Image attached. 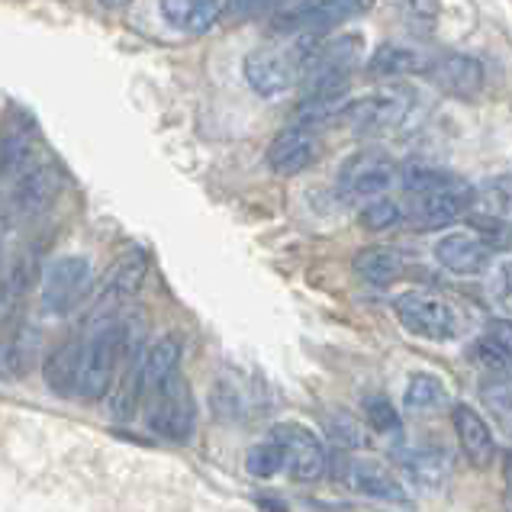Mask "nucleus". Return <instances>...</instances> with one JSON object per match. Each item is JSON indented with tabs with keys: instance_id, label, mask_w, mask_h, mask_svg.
<instances>
[{
	"instance_id": "obj_26",
	"label": "nucleus",
	"mask_w": 512,
	"mask_h": 512,
	"mask_svg": "<svg viewBox=\"0 0 512 512\" xmlns=\"http://www.w3.org/2000/svg\"><path fill=\"white\" fill-rule=\"evenodd\" d=\"M400 181L409 194H435V190H448V187H461L455 174H448L435 165H422V162H409L400 171Z\"/></svg>"
},
{
	"instance_id": "obj_23",
	"label": "nucleus",
	"mask_w": 512,
	"mask_h": 512,
	"mask_svg": "<svg viewBox=\"0 0 512 512\" xmlns=\"http://www.w3.org/2000/svg\"><path fill=\"white\" fill-rule=\"evenodd\" d=\"M429 58L409 49V46H400V42H384L368 62V71L374 78H400V75H416V71H429Z\"/></svg>"
},
{
	"instance_id": "obj_7",
	"label": "nucleus",
	"mask_w": 512,
	"mask_h": 512,
	"mask_svg": "<svg viewBox=\"0 0 512 512\" xmlns=\"http://www.w3.org/2000/svg\"><path fill=\"white\" fill-rule=\"evenodd\" d=\"M371 0H300L290 10L277 13L271 20L274 33L300 36V33H329L332 26H339L351 17H358L361 10H368Z\"/></svg>"
},
{
	"instance_id": "obj_40",
	"label": "nucleus",
	"mask_w": 512,
	"mask_h": 512,
	"mask_svg": "<svg viewBox=\"0 0 512 512\" xmlns=\"http://www.w3.org/2000/svg\"><path fill=\"white\" fill-rule=\"evenodd\" d=\"M509 480H512V451H509Z\"/></svg>"
},
{
	"instance_id": "obj_16",
	"label": "nucleus",
	"mask_w": 512,
	"mask_h": 512,
	"mask_svg": "<svg viewBox=\"0 0 512 512\" xmlns=\"http://www.w3.org/2000/svg\"><path fill=\"white\" fill-rule=\"evenodd\" d=\"M397 464L406 471L409 484H416L429 493H438L448 487L451 480V461L442 448H429V445H416V448H400L397 451Z\"/></svg>"
},
{
	"instance_id": "obj_5",
	"label": "nucleus",
	"mask_w": 512,
	"mask_h": 512,
	"mask_svg": "<svg viewBox=\"0 0 512 512\" xmlns=\"http://www.w3.org/2000/svg\"><path fill=\"white\" fill-rule=\"evenodd\" d=\"M393 310H397L403 329L419 335V339L445 342L458 332V319L451 303L438 294H429V290H406V294L393 300Z\"/></svg>"
},
{
	"instance_id": "obj_10",
	"label": "nucleus",
	"mask_w": 512,
	"mask_h": 512,
	"mask_svg": "<svg viewBox=\"0 0 512 512\" xmlns=\"http://www.w3.org/2000/svg\"><path fill=\"white\" fill-rule=\"evenodd\" d=\"M145 274H149V255L139 252V248L126 252L120 261H113L110 271L104 274V281L97 284L91 316L104 319L120 310V306H126L129 300H136L145 284Z\"/></svg>"
},
{
	"instance_id": "obj_31",
	"label": "nucleus",
	"mask_w": 512,
	"mask_h": 512,
	"mask_svg": "<svg viewBox=\"0 0 512 512\" xmlns=\"http://www.w3.org/2000/svg\"><path fill=\"white\" fill-rule=\"evenodd\" d=\"M29 368V355H26V348L20 345H7V348H0V380H13V377H20L26 374Z\"/></svg>"
},
{
	"instance_id": "obj_9",
	"label": "nucleus",
	"mask_w": 512,
	"mask_h": 512,
	"mask_svg": "<svg viewBox=\"0 0 512 512\" xmlns=\"http://www.w3.org/2000/svg\"><path fill=\"white\" fill-rule=\"evenodd\" d=\"M271 442L281 445L284 451V471L297 480V484H313L326 474V448L323 442L297 422H281L271 429Z\"/></svg>"
},
{
	"instance_id": "obj_24",
	"label": "nucleus",
	"mask_w": 512,
	"mask_h": 512,
	"mask_svg": "<svg viewBox=\"0 0 512 512\" xmlns=\"http://www.w3.org/2000/svg\"><path fill=\"white\" fill-rule=\"evenodd\" d=\"M355 271L368 284L387 287V284H393L403 274V255L397 252V248H387V245L364 248V252L355 255Z\"/></svg>"
},
{
	"instance_id": "obj_32",
	"label": "nucleus",
	"mask_w": 512,
	"mask_h": 512,
	"mask_svg": "<svg viewBox=\"0 0 512 512\" xmlns=\"http://www.w3.org/2000/svg\"><path fill=\"white\" fill-rule=\"evenodd\" d=\"M493 300L503 313L512 316V261H503L493 277Z\"/></svg>"
},
{
	"instance_id": "obj_6",
	"label": "nucleus",
	"mask_w": 512,
	"mask_h": 512,
	"mask_svg": "<svg viewBox=\"0 0 512 512\" xmlns=\"http://www.w3.org/2000/svg\"><path fill=\"white\" fill-rule=\"evenodd\" d=\"M42 139L33 116L20 107H7L0 123V181H13L17 174L42 162Z\"/></svg>"
},
{
	"instance_id": "obj_39",
	"label": "nucleus",
	"mask_w": 512,
	"mask_h": 512,
	"mask_svg": "<svg viewBox=\"0 0 512 512\" xmlns=\"http://www.w3.org/2000/svg\"><path fill=\"white\" fill-rule=\"evenodd\" d=\"M4 223L7 219H4V213H0V245H4Z\"/></svg>"
},
{
	"instance_id": "obj_8",
	"label": "nucleus",
	"mask_w": 512,
	"mask_h": 512,
	"mask_svg": "<svg viewBox=\"0 0 512 512\" xmlns=\"http://www.w3.org/2000/svg\"><path fill=\"white\" fill-rule=\"evenodd\" d=\"M409 104H413L409 91H403V87H390V91L348 97L339 120L348 123L351 129H358V133H384V129H393L397 123L406 120Z\"/></svg>"
},
{
	"instance_id": "obj_13",
	"label": "nucleus",
	"mask_w": 512,
	"mask_h": 512,
	"mask_svg": "<svg viewBox=\"0 0 512 512\" xmlns=\"http://www.w3.org/2000/svg\"><path fill=\"white\" fill-rule=\"evenodd\" d=\"M323 155V142L310 126H290L277 133L268 145V165L277 174H300L313 168Z\"/></svg>"
},
{
	"instance_id": "obj_18",
	"label": "nucleus",
	"mask_w": 512,
	"mask_h": 512,
	"mask_svg": "<svg viewBox=\"0 0 512 512\" xmlns=\"http://www.w3.org/2000/svg\"><path fill=\"white\" fill-rule=\"evenodd\" d=\"M162 20L187 36L210 33V29L223 20L226 0H158Z\"/></svg>"
},
{
	"instance_id": "obj_1",
	"label": "nucleus",
	"mask_w": 512,
	"mask_h": 512,
	"mask_svg": "<svg viewBox=\"0 0 512 512\" xmlns=\"http://www.w3.org/2000/svg\"><path fill=\"white\" fill-rule=\"evenodd\" d=\"M133 355V335L123 323H100L91 339L84 342L81 358V380L78 397L84 400H104L113 390V380L120 364Z\"/></svg>"
},
{
	"instance_id": "obj_2",
	"label": "nucleus",
	"mask_w": 512,
	"mask_h": 512,
	"mask_svg": "<svg viewBox=\"0 0 512 512\" xmlns=\"http://www.w3.org/2000/svg\"><path fill=\"white\" fill-rule=\"evenodd\" d=\"M139 403L145 409V426H149L158 438L187 442L190 432H194L197 406H194V393H190L181 371H174L155 390L142 393Z\"/></svg>"
},
{
	"instance_id": "obj_3",
	"label": "nucleus",
	"mask_w": 512,
	"mask_h": 512,
	"mask_svg": "<svg viewBox=\"0 0 512 512\" xmlns=\"http://www.w3.org/2000/svg\"><path fill=\"white\" fill-rule=\"evenodd\" d=\"M62 174L55 165H49L42 158L39 165L29 171L17 174L13 181H7V200H4V219H39L46 216L58 197H62Z\"/></svg>"
},
{
	"instance_id": "obj_30",
	"label": "nucleus",
	"mask_w": 512,
	"mask_h": 512,
	"mask_svg": "<svg viewBox=\"0 0 512 512\" xmlns=\"http://www.w3.org/2000/svg\"><path fill=\"white\" fill-rule=\"evenodd\" d=\"M364 413H368V422L377 429V432H400V413L393 409L384 397H374L364 406Z\"/></svg>"
},
{
	"instance_id": "obj_11",
	"label": "nucleus",
	"mask_w": 512,
	"mask_h": 512,
	"mask_svg": "<svg viewBox=\"0 0 512 512\" xmlns=\"http://www.w3.org/2000/svg\"><path fill=\"white\" fill-rule=\"evenodd\" d=\"M242 75L255 94L261 97H281L290 87H297L300 81V68L294 62L290 49H255L245 55L242 62Z\"/></svg>"
},
{
	"instance_id": "obj_33",
	"label": "nucleus",
	"mask_w": 512,
	"mask_h": 512,
	"mask_svg": "<svg viewBox=\"0 0 512 512\" xmlns=\"http://www.w3.org/2000/svg\"><path fill=\"white\" fill-rule=\"evenodd\" d=\"M487 345H493L506 361H512V319H493L487 326Z\"/></svg>"
},
{
	"instance_id": "obj_25",
	"label": "nucleus",
	"mask_w": 512,
	"mask_h": 512,
	"mask_svg": "<svg viewBox=\"0 0 512 512\" xmlns=\"http://www.w3.org/2000/svg\"><path fill=\"white\" fill-rule=\"evenodd\" d=\"M403 406H406V413H413V416H432L442 406H448V390L438 377L416 374L406 387Z\"/></svg>"
},
{
	"instance_id": "obj_29",
	"label": "nucleus",
	"mask_w": 512,
	"mask_h": 512,
	"mask_svg": "<svg viewBox=\"0 0 512 512\" xmlns=\"http://www.w3.org/2000/svg\"><path fill=\"white\" fill-rule=\"evenodd\" d=\"M397 223H403V210L393 200H387V197H374L368 207L361 210V226L371 229V232L393 229Z\"/></svg>"
},
{
	"instance_id": "obj_36",
	"label": "nucleus",
	"mask_w": 512,
	"mask_h": 512,
	"mask_svg": "<svg viewBox=\"0 0 512 512\" xmlns=\"http://www.w3.org/2000/svg\"><path fill=\"white\" fill-rule=\"evenodd\" d=\"M406 7H413L416 13H422V17H429V13L438 10V0H403Z\"/></svg>"
},
{
	"instance_id": "obj_17",
	"label": "nucleus",
	"mask_w": 512,
	"mask_h": 512,
	"mask_svg": "<svg viewBox=\"0 0 512 512\" xmlns=\"http://www.w3.org/2000/svg\"><path fill=\"white\" fill-rule=\"evenodd\" d=\"M435 258L438 265L455 274H480L490 265V248L474 232H448V236L438 239Z\"/></svg>"
},
{
	"instance_id": "obj_35",
	"label": "nucleus",
	"mask_w": 512,
	"mask_h": 512,
	"mask_svg": "<svg viewBox=\"0 0 512 512\" xmlns=\"http://www.w3.org/2000/svg\"><path fill=\"white\" fill-rule=\"evenodd\" d=\"M274 0H236V10L239 13H258V10H268Z\"/></svg>"
},
{
	"instance_id": "obj_14",
	"label": "nucleus",
	"mask_w": 512,
	"mask_h": 512,
	"mask_svg": "<svg viewBox=\"0 0 512 512\" xmlns=\"http://www.w3.org/2000/svg\"><path fill=\"white\" fill-rule=\"evenodd\" d=\"M339 480L355 490L361 496H371V500H384V503H409V493L403 490V484L397 477H393L384 464L377 461H342L339 467Z\"/></svg>"
},
{
	"instance_id": "obj_27",
	"label": "nucleus",
	"mask_w": 512,
	"mask_h": 512,
	"mask_svg": "<svg viewBox=\"0 0 512 512\" xmlns=\"http://www.w3.org/2000/svg\"><path fill=\"white\" fill-rule=\"evenodd\" d=\"M480 400L490 409V416L500 422L503 432L512 435V380L509 377H493L480 387Z\"/></svg>"
},
{
	"instance_id": "obj_20",
	"label": "nucleus",
	"mask_w": 512,
	"mask_h": 512,
	"mask_svg": "<svg viewBox=\"0 0 512 512\" xmlns=\"http://www.w3.org/2000/svg\"><path fill=\"white\" fill-rule=\"evenodd\" d=\"M451 419H455V432H458V442H461L464 458L471 461L474 467H487L493 461V455H496L490 426H487L484 419H480V413H474V409L464 406V403L455 406Z\"/></svg>"
},
{
	"instance_id": "obj_12",
	"label": "nucleus",
	"mask_w": 512,
	"mask_h": 512,
	"mask_svg": "<svg viewBox=\"0 0 512 512\" xmlns=\"http://www.w3.org/2000/svg\"><path fill=\"white\" fill-rule=\"evenodd\" d=\"M393 178H397V165L390 162L384 152L368 149L351 155L339 171V187L348 197H384Z\"/></svg>"
},
{
	"instance_id": "obj_4",
	"label": "nucleus",
	"mask_w": 512,
	"mask_h": 512,
	"mask_svg": "<svg viewBox=\"0 0 512 512\" xmlns=\"http://www.w3.org/2000/svg\"><path fill=\"white\" fill-rule=\"evenodd\" d=\"M94 287V265L84 255H65L52 261L42 274V313L49 316H65L75 306H81V300L91 294Z\"/></svg>"
},
{
	"instance_id": "obj_21",
	"label": "nucleus",
	"mask_w": 512,
	"mask_h": 512,
	"mask_svg": "<svg viewBox=\"0 0 512 512\" xmlns=\"http://www.w3.org/2000/svg\"><path fill=\"white\" fill-rule=\"evenodd\" d=\"M467 213L487 216V219H509L512 216V174H496V178H487L467 190Z\"/></svg>"
},
{
	"instance_id": "obj_38",
	"label": "nucleus",
	"mask_w": 512,
	"mask_h": 512,
	"mask_svg": "<svg viewBox=\"0 0 512 512\" xmlns=\"http://www.w3.org/2000/svg\"><path fill=\"white\" fill-rule=\"evenodd\" d=\"M7 300H10V290H7V284H0V310L7 306Z\"/></svg>"
},
{
	"instance_id": "obj_34",
	"label": "nucleus",
	"mask_w": 512,
	"mask_h": 512,
	"mask_svg": "<svg viewBox=\"0 0 512 512\" xmlns=\"http://www.w3.org/2000/svg\"><path fill=\"white\" fill-rule=\"evenodd\" d=\"M329 432H332V438L335 442H342V445H351V448H358V445H364V435H361V429H358V422L351 419V416H335L332 422H329Z\"/></svg>"
},
{
	"instance_id": "obj_22",
	"label": "nucleus",
	"mask_w": 512,
	"mask_h": 512,
	"mask_svg": "<svg viewBox=\"0 0 512 512\" xmlns=\"http://www.w3.org/2000/svg\"><path fill=\"white\" fill-rule=\"evenodd\" d=\"M81 358H84V342H65L58 345L49 361H46V384L58 397H75L78 380H81Z\"/></svg>"
},
{
	"instance_id": "obj_19",
	"label": "nucleus",
	"mask_w": 512,
	"mask_h": 512,
	"mask_svg": "<svg viewBox=\"0 0 512 512\" xmlns=\"http://www.w3.org/2000/svg\"><path fill=\"white\" fill-rule=\"evenodd\" d=\"M464 213H467V187H448V190H435V194H416V203H413V223L419 229L451 226Z\"/></svg>"
},
{
	"instance_id": "obj_28",
	"label": "nucleus",
	"mask_w": 512,
	"mask_h": 512,
	"mask_svg": "<svg viewBox=\"0 0 512 512\" xmlns=\"http://www.w3.org/2000/svg\"><path fill=\"white\" fill-rule=\"evenodd\" d=\"M245 467H248V474L252 477H261V480H268L274 474H281L284 471V451L277 442H258L248 448V455H245Z\"/></svg>"
},
{
	"instance_id": "obj_37",
	"label": "nucleus",
	"mask_w": 512,
	"mask_h": 512,
	"mask_svg": "<svg viewBox=\"0 0 512 512\" xmlns=\"http://www.w3.org/2000/svg\"><path fill=\"white\" fill-rule=\"evenodd\" d=\"M104 7H110V10H123V7H129L133 0H100Z\"/></svg>"
},
{
	"instance_id": "obj_15",
	"label": "nucleus",
	"mask_w": 512,
	"mask_h": 512,
	"mask_svg": "<svg viewBox=\"0 0 512 512\" xmlns=\"http://www.w3.org/2000/svg\"><path fill=\"white\" fill-rule=\"evenodd\" d=\"M429 78L438 91L458 100H471L484 91V65L471 55H442L438 62L429 65Z\"/></svg>"
}]
</instances>
